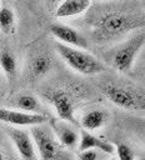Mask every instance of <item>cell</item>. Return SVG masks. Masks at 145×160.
<instances>
[{"label": "cell", "mask_w": 145, "mask_h": 160, "mask_svg": "<svg viewBox=\"0 0 145 160\" xmlns=\"http://www.w3.org/2000/svg\"><path fill=\"white\" fill-rule=\"evenodd\" d=\"M15 106L20 109V111L29 112V114H44L41 104L38 98L29 95V94H21L15 98Z\"/></svg>", "instance_id": "e0dca14e"}, {"label": "cell", "mask_w": 145, "mask_h": 160, "mask_svg": "<svg viewBox=\"0 0 145 160\" xmlns=\"http://www.w3.org/2000/svg\"><path fill=\"white\" fill-rule=\"evenodd\" d=\"M145 44L144 31H139L122 41L111 55V65L121 74L131 72L136 58Z\"/></svg>", "instance_id": "5b68a950"}, {"label": "cell", "mask_w": 145, "mask_h": 160, "mask_svg": "<svg viewBox=\"0 0 145 160\" xmlns=\"http://www.w3.org/2000/svg\"><path fill=\"white\" fill-rule=\"evenodd\" d=\"M45 114H29L9 108H0V121L14 126H36L49 122Z\"/></svg>", "instance_id": "52a82bcc"}, {"label": "cell", "mask_w": 145, "mask_h": 160, "mask_svg": "<svg viewBox=\"0 0 145 160\" xmlns=\"http://www.w3.org/2000/svg\"><path fill=\"white\" fill-rule=\"evenodd\" d=\"M30 135L35 144L39 160H74L71 151L56 140L49 124L31 126Z\"/></svg>", "instance_id": "7a4b0ae2"}, {"label": "cell", "mask_w": 145, "mask_h": 160, "mask_svg": "<svg viewBox=\"0 0 145 160\" xmlns=\"http://www.w3.org/2000/svg\"><path fill=\"white\" fill-rule=\"evenodd\" d=\"M0 4H1V2H0Z\"/></svg>", "instance_id": "7402d4cb"}, {"label": "cell", "mask_w": 145, "mask_h": 160, "mask_svg": "<svg viewBox=\"0 0 145 160\" xmlns=\"http://www.w3.org/2000/svg\"><path fill=\"white\" fill-rule=\"evenodd\" d=\"M50 32L56 39V41L62 45L81 49V50H86L89 48L88 39L80 31H78L76 29H74L69 25L60 24V22L51 24Z\"/></svg>", "instance_id": "ba28073f"}, {"label": "cell", "mask_w": 145, "mask_h": 160, "mask_svg": "<svg viewBox=\"0 0 145 160\" xmlns=\"http://www.w3.org/2000/svg\"><path fill=\"white\" fill-rule=\"evenodd\" d=\"M0 31L5 35H14L16 31V16L8 2L0 4Z\"/></svg>", "instance_id": "9a60e30c"}, {"label": "cell", "mask_w": 145, "mask_h": 160, "mask_svg": "<svg viewBox=\"0 0 145 160\" xmlns=\"http://www.w3.org/2000/svg\"><path fill=\"white\" fill-rule=\"evenodd\" d=\"M92 2L90 0H64L58 2L55 8V16L59 19L74 18L84 14L91 8Z\"/></svg>", "instance_id": "8fae6325"}, {"label": "cell", "mask_w": 145, "mask_h": 160, "mask_svg": "<svg viewBox=\"0 0 145 160\" xmlns=\"http://www.w3.org/2000/svg\"><path fill=\"white\" fill-rule=\"evenodd\" d=\"M45 98L54 108L60 120H64L70 124H78L75 119L78 99H75V94L69 88H58L50 90L45 94Z\"/></svg>", "instance_id": "8992f818"}, {"label": "cell", "mask_w": 145, "mask_h": 160, "mask_svg": "<svg viewBox=\"0 0 145 160\" xmlns=\"http://www.w3.org/2000/svg\"><path fill=\"white\" fill-rule=\"evenodd\" d=\"M6 132L21 160H39L35 144L29 131L16 128H6Z\"/></svg>", "instance_id": "9c48e42d"}, {"label": "cell", "mask_w": 145, "mask_h": 160, "mask_svg": "<svg viewBox=\"0 0 145 160\" xmlns=\"http://www.w3.org/2000/svg\"><path fill=\"white\" fill-rule=\"evenodd\" d=\"M55 50L70 69L81 75H98L106 70L104 62L85 50L66 46L60 42L55 44Z\"/></svg>", "instance_id": "277c9868"}, {"label": "cell", "mask_w": 145, "mask_h": 160, "mask_svg": "<svg viewBox=\"0 0 145 160\" xmlns=\"http://www.w3.org/2000/svg\"><path fill=\"white\" fill-rule=\"evenodd\" d=\"M108 160H116V158H110V159H108Z\"/></svg>", "instance_id": "44dd1931"}, {"label": "cell", "mask_w": 145, "mask_h": 160, "mask_svg": "<svg viewBox=\"0 0 145 160\" xmlns=\"http://www.w3.org/2000/svg\"><path fill=\"white\" fill-rule=\"evenodd\" d=\"M144 25V19L120 9H110L96 16L92 21V34L98 40L110 41L119 39L134 28Z\"/></svg>", "instance_id": "6da1fadb"}, {"label": "cell", "mask_w": 145, "mask_h": 160, "mask_svg": "<svg viewBox=\"0 0 145 160\" xmlns=\"http://www.w3.org/2000/svg\"><path fill=\"white\" fill-rule=\"evenodd\" d=\"M99 155L95 150H88V151H81L79 160H98Z\"/></svg>", "instance_id": "d6986e66"}, {"label": "cell", "mask_w": 145, "mask_h": 160, "mask_svg": "<svg viewBox=\"0 0 145 160\" xmlns=\"http://www.w3.org/2000/svg\"><path fill=\"white\" fill-rule=\"evenodd\" d=\"M114 148L116 152V160H135V152L129 145L120 142Z\"/></svg>", "instance_id": "ac0fdd59"}, {"label": "cell", "mask_w": 145, "mask_h": 160, "mask_svg": "<svg viewBox=\"0 0 145 160\" xmlns=\"http://www.w3.org/2000/svg\"><path fill=\"white\" fill-rule=\"evenodd\" d=\"M0 69L4 72V75L8 78V80L14 81L16 79V76H18V59L11 51L2 50L0 52Z\"/></svg>", "instance_id": "2e32d148"}, {"label": "cell", "mask_w": 145, "mask_h": 160, "mask_svg": "<svg viewBox=\"0 0 145 160\" xmlns=\"http://www.w3.org/2000/svg\"><path fill=\"white\" fill-rule=\"evenodd\" d=\"M49 126L56 138V140L68 150H72L79 145V132L72 126V124L66 122L60 119H50Z\"/></svg>", "instance_id": "30bf717a"}, {"label": "cell", "mask_w": 145, "mask_h": 160, "mask_svg": "<svg viewBox=\"0 0 145 160\" xmlns=\"http://www.w3.org/2000/svg\"><path fill=\"white\" fill-rule=\"evenodd\" d=\"M101 92L114 105L125 110H144V91L140 88L124 82H104L100 85Z\"/></svg>", "instance_id": "3957f363"}, {"label": "cell", "mask_w": 145, "mask_h": 160, "mask_svg": "<svg viewBox=\"0 0 145 160\" xmlns=\"http://www.w3.org/2000/svg\"><path fill=\"white\" fill-rule=\"evenodd\" d=\"M0 160H6V156H5V154L1 149H0Z\"/></svg>", "instance_id": "ffe728a7"}, {"label": "cell", "mask_w": 145, "mask_h": 160, "mask_svg": "<svg viewBox=\"0 0 145 160\" xmlns=\"http://www.w3.org/2000/svg\"><path fill=\"white\" fill-rule=\"evenodd\" d=\"M80 151H88V150H100L105 154H112L115 151V148L112 144L99 139L94 134L81 129L79 134V145H78Z\"/></svg>", "instance_id": "4fadbf2b"}, {"label": "cell", "mask_w": 145, "mask_h": 160, "mask_svg": "<svg viewBox=\"0 0 145 160\" xmlns=\"http://www.w3.org/2000/svg\"><path fill=\"white\" fill-rule=\"evenodd\" d=\"M108 119H109V112L104 108H96L85 111L80 116L79 124L84 130L92 132L101 129L106 124Z\"/></svg>", "instance_id": "7c38bea8"}, {"label": "cell", "mask_w": 145, "mask_h": 160, "mask_svg": "<svg viewBox=\"0 0 145 160\" xmlns=\"http://www.w3.org/2000/svg\"><path fill=\"white\" fill-rule=\"evenodd\" d=\"M52 69V61L46 54H36L34 55L28 66L29 75L34 79H42L45 78Z\"/></svg>", "instance_id": "5bb4252c"}]
</instances>
